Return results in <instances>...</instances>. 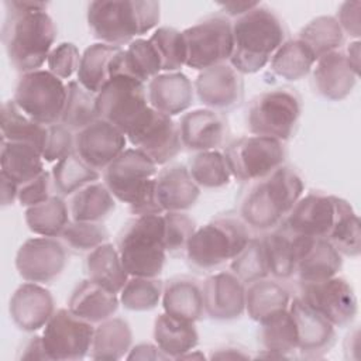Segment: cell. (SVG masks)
Segmentation results:
<instances>
[{
  "label": "cell",
  "instance_id": "22",
  "mask_svg": "<svg viewBox=\"0 0 361 361\" xmlns=\"http://www.w3.org/2000/svg\"><path fill=\"white\" fill-rule=\"evenodd\" d=\"M289 312L298 330V351L305 358H319L334 345L336 327L299 296L290 300Z\"/></svg>",
  "mask_w": 361,
  "mask_h": 361
},
{
  "label": "cell",
  "instance_id": "60",
  "mask_svg": "<svg viewBox=\"0 0 361 361\" xmlns=\"http://www.w3.org/2000/svg\"><path fill=\"white\" fill-rule=\"evenodd\" d=\"M0 179H1V206L6 207L13 204L14 200H17L20 186L3 175H0Z\"/></svg>",
  "mask_w": 361,
  "mask_h": 361
},
{
  "label": "cell",
  "instance_id": "3",
  "mask_svg": "<svg viewBox=\"0 0 361 361\" xmlns=\"http://www.w3.org/2000/svg\"><path fill=\"white\" fill-rule=\"evenodd\" d=\"M303 189L300 175L283 164L267 178L254 182L240 204V217L250 228L269 231L281 226Z\"/></svg>",
  "mask_w": 361,
  "mask_h": 361
},
{
  "label": "cell",
  "instance_id": "8",
  "mask_svg": "<svg viewBox=\"0 0 361 361\" xmlns=\"http://www.w3.org/2000/svg\"><path fill=\"white\" fill-rule=\"evenodd\" d=\"M302 116V97L289 86L275 87L255 96L248 107L245 123L252 135L289 140Z\"/></svg>",
  "mask_w": 361,
  "mask_h": 361
},
{
  "label": "cell",
  "instance_id": "41",
  "mask_svg": "<svg viewBox=\"0 0 361 361\" xmlns=\"http://www.w3.org/2000/svg\"><path fill=\"white\" fill-rule=\"evenodd\" d=\"M316 58L299 38L286 39L269 61L271 71L285 80H300L310 73Z\"/></svg>",
  "mask_w": 361,
  "mask_h": 361
},
{
  "label": "cell",
  "instance_id": "35",
  "mask_svg": "<svg viewBox=\"0 0 361 361\" xmlns=\"http://www.w3.org/2000/svg\"><path fill=\"white\" fill-rule=\"evenodd\" d=\"M85 268L90 281L113 293H120L130 278L117 247L109 241L87 252Z\"/></svg>",
  "mask_w": 361,
  "mask_h": 361
},
{
  "label": "cell",
  "instance_id": "9",
  "mask_svg": "<svg viewBox=\"0 0 361 361\" xmlns=\"http://www.w3.org/2000/svg\"><path fill=\"white\" fill-rule=\"evenodd\" d=\"M66 96L62 79L47 69H38L21 73L13 100L25 116L48 127L61 121Z\"/></svg>",
  "mask_w": 361,
  "mask_h": 361
},
{
  "label": "cell",
  "instance_id": "17",
  "mask_svg": "<svg viewBox=\"0 0 361 361\" xmlns=\"http://www.w3.org/2000/svg\"><path fill=\"white\" fill-rule=\"evenodd\" d=\"M69 250L58 237L25 240L16 254V269L27 282L49 283L66 268Z\"/></svg>",
  "mask_w": 361,
  "mask_h": 361
},
{
  "label": "cell",
  "instance_id": "39",
  "mask_svg": "<svg viewBox=\"0 0 361 361\" xmlns=\"http://www.w3.org/2000/svg\"><path fill=\"white\" fill-rule=\"evenodd\" d=\"M0 117L1 140L28 142L35 145L41 151L44 149L48 135V127L25 116L13 99L3 103Z\"/></svg>",
  "mask_w": 361,
  "mask_h": 361
},
{
  "label": "cell",
  "instance_id": "21",
  "mask_svg": "<svg viewBox=\"0 0 361 361\" xmlns=\"http://www.w3.org/2000/svg\"><path fill=\"white\" fill-rule=\"evenodd\" d=\"M202 290L204 314L213 320H235L245 312V283L231 271L209 275Z\"/></svg>",
  "mask_w": 361,
  "mask_h": 361
},
{
  "label": "cell",
  "instance_id": "44",
  "mask_svg": "<svg viewBox=\"0 0 361 361\" xmlns=\"http://www.w3.org/2000/svg\"><path fill=\"white\" fill-rule=\"evenodd\" d=\"M66 90V103L59 121L62 126L78 133L100 118L97 114L94 93L85 89L78 80H69Z\"/></svg>",
  "mask_w": 361,
  "mask_h": 361
},
{
  "label": "cell",
  "instance_id": "29",
  "mask_svg": "<svg viewBox=\"0 0 361 361\" xmlns=\"http://www.w3.org/2000/svg\"><path fill=\"white\" fill-rule=\"evenodd\" d=\"M290 300V289L281 279L262 278L245 285V312L258 324L288 310Z\"/></svg>",
  "mask_w": 361,
  "mask_h": 361
},
{
  "label": "cell",
  "instance_id": "51",
  "mask_svg": "<svg viewBox=\"0 0 361 361\" xmlns=\"http://www.w3.org/2000/svg\"><path fill=\"white\" fill-rule=\"evenodd\" d=\"M327 241L345 257L357 258L361 252V230L360 219L354 212L353 206L348 203L338 220L336 221Z\"/></svg>",
  "mask_w": 361,
  "mask_h": 361
},
{
  "label": "cell",
  "instance_id": "6",
  "mask_svg": "<svg viewBox=\"0 0 361 361\" xmlns=\"http://www.w3.org/2000/svg\"><path fill=\"white\" fill-rule=\"evenodd\" d=\"M164 216L144 214L130 219L117 237V251L130 276L158 278L164 269Z\"/></svg>",
  "mask_w": 361,
  "mask_h": 361
},
{
  "label": "cell",
  "instance_id": "49",
  "mask_svg": "<svg viewBox=\"0 0 361 361\" xmlns=\"http://www.w3.org/2000/svg\"><path fill=\"white\" fill-rule=\"evenodd\" d=\"M69 251L76 254L90 252L99 245L109 241V231L99 221H76L71 220L59 235Z\"/></svg>",
  "mask_w": 361,
  "mask_h": 361
},
{
  "label": "cell",
  "instance_id": "50",
  "mask_svg": "<svg viewBox=\"0 0 361 361\" xmlns=\"http://www.w3.org/2000/svg\"><path fill=\"white\" fill-rule=\"evenodd\" d=\"M230 271L245 285L268 278V265L261 238L251 237L248 244L230 261Z\"/></svg>",
  "mask_w": 361,
  "mask_h": 361
},
{
  "label": "cell",
  "instance_id": "55",
  "mask_svg": "<svg viewBox=\"0 0 361 361\" xmlns=\"http://www.w3.org/2000/svg\"><path fill=\"white\" fill-rule=\"evenodd\" d=\"M54 192H55V186H54L52 173L48 171H44L41 175H38L32 180L20 186L17 200L21 206L27 209L48 200L51 196L55 195Z\"/></svg>",
  "mask_w": 361,
  "mask_h": 361
},
{
  "label": "cell",
  "instance_id": "12",
  "mask_svg": "<svg viewBox=\"0 0 361 361\" xmlns=\"http://www.w3.org/2000/svg\"><path fill=\"white\" fill-rule=\"evenodd\" d=\"M96 107L100 118L126 135L149 107L147 86L134 78L117 75L96 94Z\"/></svg>",
  "mask_w": 361,
  "mask_h": 361
},
{
  "label": "cell",
  "instance_id": "18",
  "mask_svg": "<svg viewBox=\"0 0 361 361\" xmlns=\"http://www.w3.org/2000/svg\"><path fill=\"white\" fill-rule=\"evenodd\" d=\"M193 87L203 106L220 113L235 109L244 99L243 75L230 63L200 71Z\"/></svg>",
  "mask_w": 361,
  "mask_h": 361
},
{
  "label": "cell",
  "instance_id": "59",
  "mask_svg": "<svg viewBox=\"0 0 361 361\" xmlns=\"http://www.w3.org/2000/svg\"><path fill=\"white\" fill-rule=\"evenodd\" d=\"M259 1H243V3H235V1H231V3H220L219 7H220V14L228 17V18H238L241 16H244L245 13H248L251 8H254Z\"/></svg>",
  "mask_w": 361,
  "mask_h": 361
},
{
  "label": "cell",
  "instance_id": "1",
  "mask_svg": "<svg viewBox=\"0 0 361 361\" xmlns=\"http://www.w3.org/2000/svg\"><path fill=\"white\" fill-rule=\"evenodd\" d=\"M234 49L228 63L241 75L265 68L275 51L286 41L283 20L268 6L258 3L233 21Z\"/></svg>",
  "mask_w": 361,
  "mask_h": 361
},
{
  "label": "cell",
  "instance_id": "40",
  "mask_svg": "<svg viewBox=\"0 0 361 361\" xmlns=\"http://www.w3.org/2000/svg\"><path fill=\"white\" fill-rule=\"evenodd\" d=\"M24 220L30 231L37 235L59 237L72 219L63 196L54 195L39 204L27 207Z\"/></svg>",
  "mask_w": 361,
  "mask_h": 361
},
{
  "label": "cell",
  "instance_id": "27",
  "mask_svg": "<svg viewBox=\"0 0 361 361\" xmlns=\"http://www.w3.org/2000/svg\"><path fill=\"white\" fill-rule=\"evenodd\" d=\"M310 237L298 235L282 226L269 230L261 240L268 272L275 279H289L295 275L298 259Z\"/></svg>",
  "mask_w": 361,
  "mask_h": 361
},
{
  "label": "cell",
  "instance_id": "32",
  "mask_svg": "<svg viewBox=\"0 0 361 361\" xmlns=\"http://www.w3.org/2000/svg\"><path fill=\"white\" fill-rule=\"evenodd\" d=\"M121 47L96 42L87 47L82 56L76 80L89 92L97 94L103 86L116 75V63Z\"/></svg>",
  "mask_w": 361,
  "mask_h": 361
},
{
  "label": "cell",
  "instance_id": "57",
  "mask_svg": "<svg viewBox=\"0 0 361 361\" xmlns=\"http://www.w3.org/2000/svg\"><path fill=\"white\" fill-rule=\"evenodd\" d=\"M17 360H49L42 344V336L28 337L23 343L21 350H18Z\"/></svg>",
  "mask_w": 361,
  "mask_h": 361
},
{
  "label": "cell",
  "instance_id": "36",
  "mask_svg": "<svg viewBox=\"0 0 361 361\" xmlns=\"http://www.w3.org/2000/svg\"><path fill=\"white\" fill-rule=\"evenodd\" d=\"M154 341L169 358L178 360L197 345L199 333L193 322L164 312L154 322Z\"/></svg>",
  "mask_w": 361,
  "mask_h": 361
},
{
  "label": "cell",
  "instance_id": "16",
  "mask_svg": "<svg viewBox=\"0 0 361 361\" xmlns=\"http://www.w3.org/2000/svg\"><path fill=\"white\" fill-rule=\"evenodd\" d=\"M299 298L334 327H347L358 313L355 292L343 276L336 275L320 282L300 283Z\"/></svg>",
  "mask_w": 361,
  "mask_h": 361
},
{
  "label": "cell",
  "instance_id": "15",
  "mask_svg": "<svg viewBox=\"0 0 361 361\" xmlns=\"http://www.w3.org/2000/svg\"><path fill=\"white\" fill-rule=\"evenodd\" d=\"M126 137L135 149L145 154L157 165H166L183 149L178 123L151 106Z\"/></svg>",
  "mask_w": 361,
  "mask_h": 361
},
{
  "label": "cell",
  "instance_id": "4",
  "mask_svg": "<svg viewBox=\"0 0 361 361\" xmlns=\"http://www.w3.org/2000/svg\"><path fill=\"white\" fill-rule=\"evenodd\" d=\"M56 39V25L47 11L6 8L1 42L11 66L21 72L38 71Z\"/></svg>",
  "mask_w": 361,
  "mask_h": 361
},
{
  "label": "cell",
  "instance_id": "64",
  "mask_svg": "<svg viewBox=\"0 0 361 361\" xmlns=\"http://www.w3.org/2000/svg\"><path fill=\"white\" fill-rule=\"evenodd\" d=\"M183 358H199V360H204L206 357H204L202 353H193V350H190V351L182 354L178 360H183Z\"/></svg>",
  "mask_w": 361,
  "mask_h": 361
},
{
  "label": "cell",
  "instance_id": "20",
  "mask_svg": "<svg viewBox=\"0 0 361 361\" xmlns=\"http://www.w3.org/2000/svg\"><path fill=\"white\" fill-rule=\"evenodd\" d=\"M178 127L182 147L190 152L219 149L224 147L230 133L227 117L210 109L183 113Z\"/></svg>",
  "mask_w": 361,
  "mask_h": 361
},
{
  "label": "cell",
  "instance_id": "31",
  "mask_svg": "<svg viewBox=\"0 0 361 361\" xmlns=\"http://www.w3.org/2000/svg\"><path fill=\"white\" fill-rule=\"evenodd\" d=\"M343 267V255L326 238H309L295 274L300 283L320 282L336 276Z\"/></svg>",
  "mask_w": 361,
  "mask_h": 361
},
{
  "label": "cell",
  "instance_id": "11",
  "mask_svg": "<svg viewBox=\"0 0 361 361\" xmlns=\"http://www.w3.org/2000/svg\"><path fill=\"white\" fill-rule=\"evenodd\" d=\"M186 47V66L195 71L227 63L234 49L233 21L223 14H212L182 31Z\"/></svg>",
  "mask_w": 361,
  "mask_h": 361
},
{
  "label": "cell",
  "instance_id": "47",
  "mask_svg": "<svg viewBox=\"0 0 361 361\" xmlns=\"http://www.w3.org/2000/svg\"><path fill=\"white\" fill-rule=\"evenodd\" d=\"M164 282L159 278L130 276L120 292V303L131 312H148L158 306Z\"/></svg>",
  "mask_w": 361,
  "mask_h": 361
},
{
  "label": "cell",
  "instance_id": "43",
  "mask_svg": "<svg viewBox=\"0 0 361 361\" xmlns=\"http://www.w3.org/2000/svg\"><path fill=\"white\" fill-rule=\"evenodd\" d=\"M344 32L333 16H319L300 28L298 37L313 52L316 61L344 44Z\"/></svg>",
  "mask_w": 361,
  "mask_h": 361
},
{
  "label": "cell",
  "instance_id": "13",
  "mask_svg": "<svg viewBox=\"0 0 361 361\" xmlns=\"http://www.w3.org/2000/svg\"><path fill=\"white\" fill-rule=\"evenodd\" d=\"M94 324L69 309H58L42 331V344L49 360L75 361L89 355Z\"/></svg>",
  "mask_w": 361,
  "mask_h": 361
},
{
  "label": "cell",
  "instance_id": "61",
  "mask_svg": "<svg viewBox=\"0 0 361 361\" xmlns=\"http://www.w3.org/2000/svg\"><path fill=\"white\" fill-rule=\"evenodd\" d=\"M360 41L355 39L353 42H350L345 49H343L344 56L350 65V68L353 69V72L360 76Z\"/></svg>",
  "mask_w": 361,
  "mask_h": 361
},
{
  "label": "cell",
  "instance_id": "14",
  "mask_svg": "<svg viewBox=\"0 0 361 361\" xmlns=\"http://www.w3.org/2000/svg\"><path fill=\"white\" fill-rule=\"evenodd\" d=\"M347 204L348 202L341 197L310 192L300 196L281 226L298 235L327 240Z\"/></svg>",
  "mask_w": 361,
  "mask_h": 361
},
{
  "label": "cell",
  "instance_id": "46",
  "mask_svg": "<svg viewBox=\"0 0 361 361\" xmlns=\"http://www.w3.org/2000/svg\"><path fill=\"white\" fill-rule=\"evenodd\" d=\"M51 173L55 192L59 196H71L80 188L100 179V172L85 164L75 152L58 161Z\"/></svg>",
  "mask_w": 361,
  "mask_h": 361
},
{
  "label": "cell",
  "instance_id": "30",
  "mask_svg": "<svg viewBox=\"0 0 361 361\" xmlns=\"http://www.w3.org/2000/svg\"><path fill=\"white\" fill-rule=\"evenodd\" d=\"M118 305L117 293L104 289L89 278L78 283L68 299V309L92 324L113 317Z\"/></svg>",
  "mask_w": 361,
  "mask_h": 361
},
{
  "label": "cell",
  "instance_id": "5",
  "mask_svg": "<svg viewBox=\"0 0 361 361\" xmlns=\"http://www.w3.org/2000/svg\"><path fill=\"white\" fill-rule=\"evenodd\" d=\"M157 166L141 151L126 148L103 171V182L117 200L128 204L134 216L162 214L155 192Z\"/></svg>",
  "mask_w": 361,
  "mask_h": 361
},
{
  "label": "cell",
  "instance_id": "25",
  "mask_svg": "<svg viewBox=\"0 0 361 361\" xmlns=\"http://www.w3.org/2000/svg\"><path fill=\"white\" fill-rule=\"evenodd\" d=\"M155 192L162 213L186 212L200 196V188L192 179L188 166L182 164H169L158 172Z\"/></svg>",
  "mask_w": 361,
  "mask_h": 361
},
{
  "label": "cell",
  "instance_id": "34",
  "mask_svg": "<svg viewBox=\"0 0 361 361\" xmlns=\"http://www.w3.org/2000/svg\"><path fill=\"white\" fill-rule=\"evenodd\" d=\"M133 344V330L127 320L110 317L94 326L89 357L92 360L116 361L124 358Z\"/></svg>",
  "mask_w": 361,
  "mask_h": 361
},
{
  "label": "cell",
  "instance_id": "23",
  "mask_svg": "<svg viewBox=\"0 0 361 361\" xmlns=\"http://www.w3.org/2000/svg\"><path fill=\"white\" fill-rule=\"evenodd\" d=\"M8 313L20 330L32 333L45 327L55 313V300L52 293L41 283L25 281L13 292Z\"/></svg>",
  "mask_w": 361,
  "mask_h": 361
},
{
  "label": "cell",
  "instance_id": "62",
  "mask_svg": "<svg viewBox=\"0 0 361 361\" xmlns=\"http://www.w3.org/2000/svg\"><path fill=\"white\" fill-rule=\"evenodd\" d=\"M210 360H235V358H250V354L238 347H223L217 348L209 357Z\"/></svg>",
  "mask_w": 361,
  "mask_h": 361
},
{
  "label": "cell",
  "instance_id": "2",
  "mask_svg": "<svg viewBox=\"0 0 361 361\" xmlns=\"http://www.w3.org/2000/svg\"><path fill=\"white\" fill-rule=\"evenodd\" d=\"M161 3L155 0H96L89 3L86 20L93 38L109 45H128L155 28Z\"/></svg>",
  "mask_w": 361,
  "mask_h": 361
},
{
  "label": "cell",
  "instance_id": "10",
  "mask_svg": "<svg viewBox=\"0 0 361 361\" xmlns=\"http://www.w3.org/2000/svg\"><path fill=\"white\" fill-rule=\"evenodd\" d=\"M223 155L233 178L240 182H257L285 164L286 148L279 140L248 135L230 141Z\"/></svg>",
  "mask_w": 361,
  "mask_h": 361
},
{
  "label": "cell",
  "instance_id": "63",
  "mask_svg": "<svg viewBox=\"0 0 361 361\" xmlns=\"http://www.w3.org/2000/svg\"><path fill=\"white\" fill-rule=\"evenodd\" d=\"M358 338H360V334H358V329L355 327L350 334H347L345 337V341H344V350H345V354L351 350L354 353L358 351Z\"/></svg>",
  "mask_w": 361,
  "mask_h": 361
},
{
  "label": "cell",
  "instance_id": "33",
  "mask_svg": "<svg viewBox=\"0 0 361 361\" xmlns=\"http://www.w3.org/2000/svg\"><path fill=\"white\" fill-rule=\"evenodd\" d=\"M0 168V175L21 186L45 171L42 151L28 142L1 140Z\"/></svg>",
  "mask_w": 361,
  "mask_h": 361
},
{
  "label": "cell",
  "instance_id": "26",
  "mask_svg": "<svg viewBox=\"0 0 361 361\" xmlns=\"http://www.w3.org/2000/svg\"><path fill=\"white\" fill-rule=\"evenodd\" d=\"M358 76L350 68L343 49L329 52L313 66L314 90L324 99L340 102L350 96Z\"/></svg>",
  "mask_w": 361,
  "mask_h": 361
},
{
  "label": "cell",
  "instance_id": "37",
  "mask_svg": "<svg viewBox=\"0 0 361 361\" xmlns=\"http://www.w3.org/2000/svg\"><path fill=\"white\" fill-rule=\"evenodd\" d=\"M68 206L72 220L102 223L114 212L116 197L104 182L96 180L71 195Z\"/></svg>",
  "mask_w": 361,
  "mask_h": 361
},
{
  "label": "cell",
  "instance_id": "42",
  "mask_svg": "<svg viewBox=\"0 0 361 361\" xmlns=\"http://www.w3.org/2000/svg\"><path fill=\"white\" fill-rule=\"evenodd\" d=\"M258 343L262 351L276 353L285 358L292 357L298 350V330L289 309L259 323Z\"/></svg>",
  "mask_w": 361,
  "mask_h": 361
},
{
  "label": "cell",
  "instance_id": "52",
  "mask_svg": "<svg viewBox=\"0 0 361 361\" xmlns=\"http://www.w3.org/2000/svg\"><path fill=\"white\" fill-rule=\"evenodd\" d=\"M164 216V244L166 252L179 255L185 252L186 245L195 233L196 221L186 212H165Z\"/></svg>",
  "mask_w": 361,
  "mask_h": 361
},
{
  "label": "cell",
  "instance_id": "38",
  "mask_svg": "<svg viewBox=\"0 0 361 361\" xmlns=\"http://www.w3.org/2000/svg\"><path fill=\"white\" fill-rule=\"evenodd\" d=\"M162 71L158 52L149 39L137 38L121 49L116 63V75H126L142 83H148Z\"/></svg>",
  "mask_w": 361,
  "mask_h": 361
},
{
  "label": "cell",
  "instance_id": "19",
  "mask_svg": "<svg viewBox=\"0 0 361 361\" xmlns=\"http://www.w3.org/2000/svg\"><path fill=\"white\" fill-rule=\"evenodd\" d=\"M126 144L127 137L103 118L75 133V154L99 172L104 171L126 149Z\"/></svg>",
  "mask_w": 361,
  "mask_h": 361
},
{
  "label": "cell",
  "instance_id": "54",
  "mask_svg": "<svg viewBox=\"0 0 361 361\" xmlns=\"http://www.w3.org/2000/svg\"><path fill=\"white\" fill-rule=\"evenodd\" d=\"M82 54L73 42H61L48 55V71L59 79H69L78 72Z\"/></svg>",
  "mask_w": 361,
  "mask_h": 361
},
{
  "label": "cell",
  "instance_id": "56",
  "mask_svg": "<svg viewBox=\"0 0 361 361\" xmlns=\"http://www.w3.org/2000/svg\"><path fill=\"white\" fill-rule=\"evenodd\" d=\"M341 27L344 35L358 39L361 35V1H344L340 4L334 17Z\"/></svg>",
  "mask_w": 361,
  "mask_h": 361
},
{
  "label": "cell",
  "instance_id": "24",
  "mask_svg": "<svg viewBox=\"0 0 361 361\" xmlns=\"http://www.w3.org/2000/svg\"><path fill=\"white\" fill-rule=\"evenodd\" d=\"M148 104L169 117L185 113L193 103L195 87L182 72H165L147 83Z\"/></svg>",
  "mask_w": 361,
  "mask_h": 361
},
{
  "label": "cell",
  "instance_id": "45",
  "mask_svg": "<svg viewBox=\"0 0 361 361\" xmlns=\"http://www.w3.org/2000/svg\"><path fill=\"white\" fill-rule=\"evenodd\" d=\"M188 169L200 189H220L227 186L231 179L226 158L219 149L195 152L189 159Z\"/></svg>",
  "mask_w": 361,
  "mask_h": 361
},
{
  "label": "cell",
  "instance_id": "48",
  "mask_svg": "<svg viewBox=\"0 0 361 361\" xmlns=\"http://www.w3.org/2000/svg\"><path fill=\"white\" fill-rule=\"evenodd\" d=\"M159 55L164 72H179L186 65L188 47L182 31L173 27H159L148 38Z\"/></svg>",
  "mask_w": 361,
  "mask_h": 361
},
{
  "label": "cell",
  "instance_id": "53",
  "mask_svg": "<svg viewBox=\"0 0 361 361\" xmlns=\"http://www.w3.org/2000/svg\"><path fill=\"white\" fill-rule=\"evenodd\" d=\"M75 152V133L61 123L48 126V135L42 149L45 162H58Z\"/></svg>",
  "mask_w": 361,
  "mask_h": 361
},
{
  "label": "cell",
  "instance_id": "58",
  "mask_svg": "<svg viewBox=\"0 0 361 361\" xmlns=\"http://www.w3.org/2000/svg\"><path fill=\"white\" fill-rule=\"evenodd\" d=\"M126 358L127 360H169V357L157 344H151V343H140L131 347Z\"/></svg>",
  "mask_w": 361,
  "mask_h": 361
},
{
  "label": "cell",
  "instance_id": "28",
  "mask_svg": "<svg viewBox=\"0 0 361 361\" xmlns=\"http://www.w3.org/2000/svg\"><path fill=\"white\" fill-rule=\"evenodd\" d=\"M161 303L164 312L189 322H199L204 316L202 283L188 275L169 278L164 283Z\"/></svg>",
  "mask_w": 361,
  "mask_h": 361
},
{
  "label": "cell",
  "instance_id": "7",
  "mask_svg": "<svg viewBox=\"0 0 361 361\" xmlns=\"http://www.w3.org/2000/svg\"><path fill=\"white\" fill-rule=\"evenodd\" d=\"M250 240V227L241 217L221 214L195 230L185 255L192 268L212 271L231 261Z\"/></svg>",
  "mask_w": 361,
  "mask_h": 361
}]
</instances>
